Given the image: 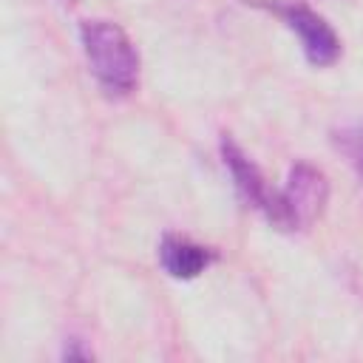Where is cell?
<instances>
[{"label":"cell","instance_id":"cell-4","mask_svg":"<svg viewBox=\"0 0 363 363\" xmlns=\"http://www.w3.org/2000/svg\"><path fill=\"white\" fill-rule=\"evenodd\" d=\"M221 159H224V167H227L230 176H233V184H235L238 196H241L250 207H255V210H261L264 216H269L278 190H269V184H267L264 173L258 170V164H255L227 133L221 136Z\"/></svg>","mask_w":363,"mask_h":363},{"label":"cell","instance_id":"cell-1","mask_svg":"<svg viewBox=\"0 0 363 363\" xmlns=\"http://www.w3.org/2000/svg\"><path fill=\"white\" fill-rule=\"evenodd\" d=\"M79 43L88 68L105 96H128L139 82V51L122 26L111 20H85L79 26Z\"/></svg>","mask_w":363,"mask_h":363},{"label":"cell","instance_id":"cell-6","mask_svg":"<svg viewBox=\"0 0 363 363\" xmlns=\"http://www.w3.org/2000/svg\"><path fill=\"white\" fill-rule=\"evenodd\" d=\"M332 145L340 156H346L349 167L354 170V176L363 184V125L354 122V125H343V128L332 130Z\"/></svg>","mask_w":363,"mask_h":363},{"label":"cell","instance_id":"cell-2","mask_svg":"<svg viewBox=\"0 0 363 363\" xmlns=\"http://www.w3.org/2000/svg\"><path fill=\"white\" fill-rule=\"evenodd\" d=\"M326 201H329V182L323 170H318L309 162H295L286 184L275 193L267 221L286 233L306 230L323 213Z\"/></svg>","mask_w":363,"mask_h":363},{"label":"cell","instance_id":"cell-5","mask_svg":"<svg viewBox=\"0 0 363 363\" xmlns=\"http://www.w3.org/2000/svg\"><path fill=\"white\" fill-rule=\"evenodd\" d=\"M216 261V252L187 235H164L159 244V264L170 278L193 281L199 278L210 264Z\"/></svg>","mask_w":363,"mask_h":363},{"label":"cell","instance_id":"cell-3","mask_svg":"<svg viewBox=\"0 0 363 363\" xmlns=\"http://www.w3.org/2000/svg\"><path fill=\"white\" fill-rule=\"evenodd\" d=\"M247 3L261 6V9L272 11L275 17H281L284 26L298 34L301 48H303V57L309 60V65L326 68V65H335L337 62V57L343 51L340 37L306 3H298V0H247Z\"/></svg>","mask_w":363,"mask_h":363}]
</instances>
